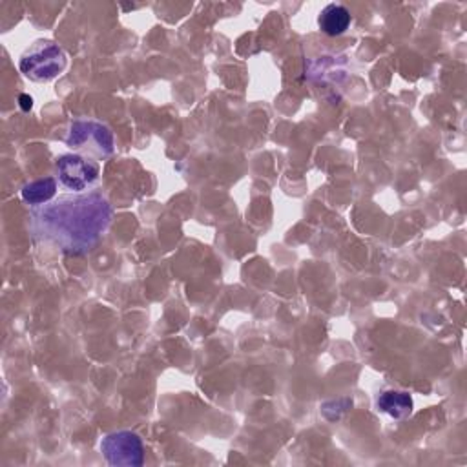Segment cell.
<instances>
[{
  "instance_id": "1",
  "label": "cell",
  "mask_w": 467,
  "mask_h": 467,
  "mask_svg": "<svg viewBox=\"0 0 467 467\" xmlns=\"http://www.w3.org/2000/svg\"><path fill=\"white\" fill-rule=\"evenodd\" d=\"M109 221L111 204L99 190L62 193L29 212L33 239L69 255L89 252Z\"/></svg>"
},
{
  "instance_id": "2",
  "label": "cell",
  "mask_w": 467,
  "mask_h": 467,
  "mask_svg": "<svg viewBox=\"0 0 467 467\" xmlns=\"http://www.w3.org/2000/svg\"><path fill=\"white\" fill-rule=\"evenodd\" d=\"M66 144L73 150V153L100 161L113 153L115 137L111 130L99 120L77 119L67 128Z\"/></svg>"
},
{
  "instance_id": "3",
  "label": "cell",
  "mask_w": 467,
  "mask_h": 467,
  "mask_svg": "<svg viewBox=\"0 0 467 467\" xmlns=\"http://www.w3.org/2000/svg\"><path fill=\"white\" fill-rule=\"evenodd\" d=\"M67 64L64 49L51 40H36L20 57V71L35 82H49L58 77Z\"/></svg>"
},
{
  "instance_id": "4",
  "label": "cell",
  "mask_w": 467,
  "mask_h": 467,
  "mask_svg": "<svg viewBox=\"0 0 467 467\" xmlns=\"http://www.w3.org/2000/svg\"><path fill=\"white\" fill-rule=\"evenodd\" d=\"M55 168L58 182L69 192H88L100 173L97 161L78 153H66L58 157Z\"/></svg>"
},
{
  "instance_id": "5",
  "label": "cell",
  "mask_w": 467,
  "mask_h": 467,
  "mask_svg": "<svg viewBox=\"0 0 467 467\" xmlns=\"http://www.w3.org/2000/svg\"><path fill=\"white\" fill-rule=\"evenodd\" d=\"M100 451L106 462L117 467H139L144 462V445L131 431H119L104 436Z\"/></svg>"
},
{
  "instance_id": "6",
  "label": "cell",
  "mask_w": 467,
  "mask_h": 467,
  "mask_svg": "<svg viewBox=\"0 0 467 467\" xmlns=\"http://www.w3.org/2000/svg\"><path fill=\"white\" fill-rule=\"evenodd\" d=\"M319 29L328 36H337L350 26V11L341 4H328L317 16Z\"/></svg>"
},
{
  "instance_id": "7",
  "label": "cell",
  "mask_w": 467,
  "mask_h": 467,
  "mask_svg": "<svg viewBox=\"0 0 467 467\" xmlns=\"http://www.w3.org/2000/svg\"><path fill=\"white\" fill-rule=\"evenodd\" d=\"M376 403L381 412H385L396 420L409 416L412 410V398L409 392H403V390L381 392Z\"/></svg>"
},
{
  "instance_id": "8",
  "label": "cell",
  "mask_w": 467,
  "mask_h": 467,
  "mask_svg": "<svg viewBox=\"0 0 467 467\" xmlns=\"http://www.w3.org/2000/svg\"><path fill=\"white\" fill-rule=\"evenodd\" d=\"M20 193L27 204H33V206L46 204L57 193V181L53 177H46V179L27 182L26 186H22Z\"/></svg>"
},
{
  "instance_id": "9",
  "label": "cell",
  "mask_w": 467,
  "mask_h": 467,
  "mask_svg": "<svg viewBox=\"0 0 467 467\" xmlns=\"http://www.w3.org/2000/svg\"><path fill=\"white\" fill-rule=\"evenodd\" d=\"M20 108L24 109V111H27V109H31V106H33V99L29 97V95H20Z\"/></svg>"
}]
</instances>
